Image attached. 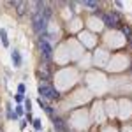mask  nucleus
Wrapping results in <instances>:
<instances>
[{
  "label": "nucleus",
  "instance_id": "1",
  "mask_svg": "<svg viewBox=\"0 0 132 132\" xmlns=\"http://www.w3.org/2000/svg\"><path fill=\"white\" fill-rule=\"evenodd\" d=\"M95 16H99L104 23V27L108 28H118L120 27V14L116 11H108V12H95Z\"/></svg>",
  "mask_w": 132,
  "mask_h": 132
},
{
  "label": "nucleus",
  "instance_id": "2",
  "mask_svg": "<svg viewBox=\"0 0 132 132\" xmlns=\"http://www.w3.org/2000/svg\"><path fill=\"white\" fill-rule=\"evenodd\" d=\"M37 92H39L41 99H44V101H56V99H60L58 90H56V88H53L50 83H39Z\"/></svg>",
  "mask_w": 132,
  "mask_h": 132
},
{
  "label": "nucleus",
  "instance_id": "3",
  "mask_svg": "<svg viewBox=\"0 0 132 132\" xmlns=\"http://www.w3.org/2000/svg\"><path fill=\"white\" fill-rule=\"evenodd\" d=\"M39 48H41V63L48 65V62L53 58V46L46 37H39Z\"/></svg>",
  "mask_w": 132,
  "mask_h": 132
},
{
  "label": "nucleus",
  "instance_id": "4",
  "mask_svg": "<svg viewBox=\"0 0 132 132\" xmlns=\"http://www.w3.org/2000/svg\"><path fill=\"white\" fill-rule=\"evenodd\" d=\"M32 27L35 34H44V32H48V20H44L41 12H35V14H32Z\"/></svg>",
  "mask_w": 132,
  "mask_h": 132
},
{
  "label": "nucleus",
  "instance_id": "5",
  "mask_svg": "<svg viewBox=\"0 0 132 132\" xmlns=\"http://www.w3.org/2000/svg\"><path fill=\"white\" fill-rule=\"evenodd\" d=\"M51 122H53V129H55L56 132H69V130H67V125H65V122H63L62 118L53 116V118H51Z\"/></svg>",
  "mask_w": 132,
  "mask_h": 132
},
{
  "label": "nucleus",
  "instance_id": "6",
  "mask_svg": "<svg viewBox=\"0 0 132 132\" xmlns=\"http://www.w3.org/2000/svg\"><path fill=\"white\" fill-rule=\"evenodd\" d=\"M12 7L16 9V14L18 16H25L27 14V9H28V4L27 2H12Z\"/></svg>",
  "mask_w": 132,
  "mask_h": 132
},
{
  "label": "nucleus",
  "instance_id": "7",
  "mask_svg": "<svg viewBox=\"0 0 132 132\" xmlns=\"http://www.w3.org/2000/svg\"><path fill=\"white\" fill-rule=\"evenodd\" d=\"M11 60L14 63V67H21V63H23V58H21V53L16 48H12L11 50Z\"/></svg>",
  "mask_w": 132,
  "mask_h": 132
},
{
  "label": "nucleus",
  "instance_id": "8",
  "mask_svg": "<svg viewBox=\"0 0 132 132\" xmlns=\"http://www.w3.org/2000/svg\"><path fill=\"white\" fill-rule=\"evenodd\" d=\"M35 76H37L39 81H44V83L50 81V72H48V69H39V71H35Z\"/></svg>",
  "mask_w": 132,
  "mask_h": 132
},
{
  "label": "nucleus",
  "instance_id": "9",
  "mask_svg": "<svg viewBox=\"0 0 132 132\" xmlns=\"http://www.w3.org/2000/svg\"><path fill=\"white\" fill-rule=\"evenodd\" d=\"M41 14L44 16V20H48V21H50L51 14H53V9H51V4H48V2H44V5H42Z\"/></svg>",
  "mask_w": 132,
  "mask_h": 132
},
{
  "label": "nucleus",
  "instance_id": "10",
  "mask_svg": "<svg viewBox=\"0 0 132 132\" xmlns=\"http://www.w3.org/2000/svg\"><path fill=\"white\" fill-rule=\"evenodd\" d=\"M5 116H7V120H18L16 113L12 111V104H11V102L5 104Z\"/></svg>",
  "mask_w": 132,
  "mask_h": 132
},
{
  "label": "nucleus",
  "instance_id": "11",
  "mask_svg": "<svg viewBox=\"0 0 132 132\" xmlns=\"http://www.w3.org/2000/svg\"><path fill=\"white\" fill-rule=\"evenodd\" d=\"M118 28H120V32H122L127 39H130V37H132V28H130V25H127V27H125V25H120Z\"/></svg>",
  "mask_w": 132,
  "mask_h": 132
},
{
  "label": "nucleus",
  "instance_id": "12",
  "mask_svg": "<svg viewBox=\"0 0 132 132\" xmlns=\"http://www.w3.org/2000/svg\"><path fill=\"white\" fill-rule=\"evenodd\" d=\"M0 39H2L4 48H9V39H7V30L5 28H0Z\"/></svg>",
  "mask_w": 132,
  "mask_h": 132
},
{
  "label": "nucleus",
  "instance_id": "13",
  "mask_svg": "<svg viewBox=\"0 0 132 132\" xmlns=\"http://www.w3.org/2000/svg\"><path fill=\"white\" fill-rule=\"evenodd\" d=\"M32 125H34V129H35L37 132L42 130V120L41 118H34V120H32Z\"/></svg>",
  "mask_w": 132,
  "mask_h": 132
},
{
  "label": "nucleus",
  "instance_id": "14",
  "mask_svg": "<svg viewBox=\"0 0 132 132\" xmlns=\"http://www.w3.org/2000/svg\"><path fill=\"white\" fill-rule=\"evenodd\" d=\"M81 4L85 5V7H88V9H97V5H99V4L93 2V0H85V2H81Z\"/></svg>",
  "mask_w": 132,
  "mask_h": 132
},
{
  "label": "nucleus",
  "instance_id": "15",
  "mask_svg": "<svg viewBox=\"0 0 132 132\" xmlns=\"http://www.w3.org/2000/svg\"><path fill=\"white\" fill-rule=\"evenodd\" d=\"M14 109H16L14 113H16V116H18V118H20V116H25V114H27V113H25V108H23L21 104H18V106H16Z\"/></svg>",
  "mask_w": 132,
  "mask_h": 132
},
{
  "label": "nucleus",
  "instance_id": "16",
  "mask_svg": "<svg viewBox=\"0 0 132 132\" xmlns=\"http://www.w3.org/2000/svg\"><path fill=\"white\" fill-rule=\"evenodd\" d=\"M23 108H25V113H30V111H32V102H30V99H25V102H23Z\"/></svg>",
  "mask_w": 132,
  "mask_h": 132
},
{
  "label": "nucleus",
  "instance_id": "17",
  "mask_svg": "<svg viewBox=\"0 0 132 132\" xmlns=\"http://www.w3.org/2000/svg\"><path fill=\"white\" fill-rule=\"evenodd\" d=\"M14 101L18 102V104H23V102H25V95H21V93H16V95H14Z\"/></svg>",
  "mask_w": 132,
  "mask_h": 132
},
{
  "label": "nucleus",
  "instance_id": "18",
  "mask_svg": "<svg viewBox=\"0 0 132 132\" xmlns=\"http://www.w3.org/2000/svg\"><path fill=\"white\" fill-rule=\"evenodd\" d=\"M25 92H27V86H25V83H20V85H18V93L25 95Z\"/></svg>",
  "mask_w": 132,
  "mask_h": 132
},
{
  "label": "nucleus",
  "instance_id": "19",
  "mask_svg": "<svg viewBox=\"0 0 132 132\" xmlns=\"http://www.w3.org/2000/svg\"><path fill=\"white\" fill-rule=\"evenodd\" d=\"M44 111H46V114H48V116H50V118H53V116H55V109H53V108H51V106H48V108H46V109H44Z\"/></svg>",
  "mask_w": 132,
  "mask_h": 132
},
{
  "label": "nucleus",
  "instance_id": "20",
  "mask_svg": "<svg viewBox=\"0 0 132 132\" xmlns=\"http://www.w3.org/2000/svg\"><path fill=\"white\" fill-rule=\"evenodd\" d=\"M37 104L41 106V109H46V108H48V104H46V101H44V99H41V97L37 99Z\"/></svg>",
  "mask_w": 132,
  "mask_h": 132
},
{
  "label": "nucleus",
  "instance_id": "21",
  "mask_svg": "<svg viewBox=\"0 0 132 132\" xmlns=\"http://www.w3.org/2000/svg\"><path fill=\"white\" fill-rule=\"evenodd\" d=\"M20 129H21V130L27 129V120H21V122H20Z\"/></svg>",
  "mask_w": 132,
  "mask_h": 132
},
{
  "label": "nucleus",
  "instance_id": "22",
  "mask_svg": "<svg viewBox=\"0 0 132 132\" xmlns=\"http://www.w3.org/2000/svg\"><path fill=\"white\" fill-rule=\"evenodd\" d=\"M114 5H116L118 9H122V7H123V4H122V2H114Z\"/></svg>",
  "mask_w": 132,
  "mask_h": 132
},
{
  "label": "nucleus",
  "instance_id": "23",
  "mask_svg": "<svg viewBox=\"0 0 132 132\" xmlns=\"http://www.w3.org/2000/svg\"><path fill=\"white\" fill-rule=\"evenodd\" d=\"M129 44H130V48H132V37H130V39H129Z\"/></svg>",
  "mask_w": 132,
  "mask_h": 132
},
{
  "label": "nucleus",
  "instance_id": "24",
  "mask_svg": "<svg viewBox=\"0 0 132 132\" xmlns=\"http://www.w3.org/2000/svg\"><path fill=\"white\" fill-rule=\"evenodd\" d=\"M0 132H2V130H0Z\"/></svg>",
  "mask_w": 132,
  "mask_h": 132
}]
</instances>
